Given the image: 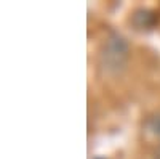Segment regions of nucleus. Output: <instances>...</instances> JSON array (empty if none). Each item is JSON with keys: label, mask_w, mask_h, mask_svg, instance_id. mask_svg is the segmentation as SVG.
Listing matches in <instances>:
<instances>
[{"label": "nucleus", "mask_w": 160, "mask_h": 159, "mask_svg": "<svg viewBox=\"0 0 160 159\" xmlns=\"http://www.w3.org/2000/svg\"><path fill=\"white\" fill-rule=\"evenodd\" d=\"M130 21H131L133 28H135L136 31H152L157 26L158 16H157V13L154 10L138 8L136 11H133Z\"/></svg>", "instance_id": "obj_2"}, {"label": "nucleus", "mask_w": 160, "mask_h": 159, "mask_svg": "<svg viewBox=\"0 0 160 159\" xmlns=\"http://www.w3.org/2000/svg\"><path fill=\"white\" fill-rule=\"evenodd\" d=\"M130 60V45L123 35L111 34L104 39L99 48V66L101 69L109 74L117 76L120 74L128 64Z\"/></svg>", "instance_id": "obj_1"}, {"label": "nucleus", "mask_w": 160, "mask_h": 159, "mask_svg": "<svg viewBox=\"0 0 160 159\" xmlns=\"http://www.w3.org/2000/svg\"><path fill=\"white\" fill-rule=\"evenodd\" d=\"M154 159H160V146H158V150H157V153H155V157Z\"/></svg>", "instance_id": "obj_4"}, {"label": "nucleus", "mask_w": 160, "mask_h": 159, "mask_svg": "<svg viewBox=\"0 0 160 159\" xmlns=\"http://www.w3.org/2000/svg\"><path fill=\"white\" fill-rule=\"evenodd\" d=\"M146 129H148L154 137H160V111L148 117V121H146Z\"/></svg>", "instance_id": "obj_3"}]
</instances>
